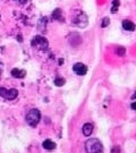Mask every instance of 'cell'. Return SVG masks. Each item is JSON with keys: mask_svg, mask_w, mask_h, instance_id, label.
<instances>
[{"mask_svg": "<svg viewBox=\"0 0 136 153\" xmlns=\"http://www.w3.org/2000/svg\"><path fill=\"white\" fill-rule=\"evenodd\" d=\"M122 26L125 31H128V32H133V31H135V27H136L135 24L132 22V21H129V19H125V21H122Z\"/></svg>", "mask_w": 136, "mask_h": 153, "instance_id": "obj_6", "label": "cell"}, {"mask_svg": "<svg viewBox=\"0 0 136 153\" xmlns=\"http://www.w3.org/2000/svg\"><path fill=\"white\" fill-rule=\"evenodd\" d=\"M93 133V125L90 124V123H86L83 126V134L84 136H91Z\"/></svg>", "mask_w": 136, "mask_h": 153, "instance_id": "obj_7", "label": "cell"}, {"mask_svg": "<svg viewBox=\"0 0 136 153\" xmlns=\"http://www.w3.org/2000/svg\"><path fill=\"white\" fill-rule=\"evenodd\" d=\"M119 5H120L119 0H114V1H112V7H111V13H112V14H116V13L118 11Z\"/></svg>", "mask_w": 136, "mask_h": 153, "instance_id": "obj_11", "label": "cell"}, {"mask_svg": "<svg viewBox=\"0 0 136 153\" xmlns=\"http://www.w3.org/2000/svg\"><path fill=\"white\" fill-rule=\"evenodd\" d=\"M18 95V91L16 88H10L7 90L5 88H0V96L6 99V100H14Z\"/></svg>", "mask_w": 136, "mask_h": 153, "instance_id": "obj_3", "label": "cell"}, {"mask_svg": "<svg viewBox=\"0 0 136 153\" xmlns=\"http://www.w3.org/2000/svg\"><path fill=\"white\" fill-rule=\"evenodd\" d=\"M33 44H35V47L40 50H47L48 47H49V43L47 41V39L43 37H35L34 40H33Z\"/></svg>", "mask_w": 136, "mask_h": 153, "instance_id": "obj_4", "label": "cell"}, {"mask_svg": "<svg viewBox=\"0 0 136 153\" xmlns=\"http://www.w3.org/2000/svg\"><path fill=\"white\" fill-rule=\"evenodd\" d=\"M116 53L118 55V56H125V53H126V49H125V47H122V45H119L117 49H116Z\"/></svg>", "mask_w": 136, "mask_h": 153, "instance_id": "obj_12", "label": "cell"}, {"mask_svg": "<svg viewBox=\"0 0 136 153\" xmlns=\"http://www.w3.org/2000/svg\"><path fill=\"white\" fill-rule=\"evenodd\" d=\"M0 17H1V14H0Z\"/></svg>", "mask_w": 136, "mask_h": 153, "instance_id": "obj_21", "label": "cell"}, {"mask_svg": "<svg viewBox=\"0 0 136 153\" xmlns=\"http://www.w3.org/2000/svg\"><path fill=\"white\" fill-rule=\"evenodd\" d=\"M132 99H133V100H136V92L134 93V95H133V98H132Z\"/></svg>", "mask_w": 136, "mask_h": 153, "instance_id": "obj_18", "label": "cell"}, {"mask_svg": "<svg viewBox=\"0 0 136 153\" xmlns=\"http://www.w3.org/2000/svg\"><path fill=\"white\" fill-rule=\"evenodd\" d=\"M76 24L78 25L79 27H85L87 25V18H86V15L82 14L79 15L78 17L76 18Z\"/></svg>", "mask_w": 136, "mask_h": 153, "instance_id": "obj_8", "label": "cell"}, {"mask_svg": "<svg viewBox=\"0 0 136 153\" xmlns=\"http://www.w3.org/2000/svg\"><path fill=\"white\" fill-rule=\"evenodd\" d=\"M22 4H24V2H26V0H19Z\"/></svg>", "mask_w": 136, "mask_h": 153, "instance_id": "obj_19", "label": "cell"}, {"mask_svg": "<svg viewBox=\"0 0 136 153\" xmlns=\"http://www.w3.org/2000/svg\"><path fill=\"white\" fill-rule=\"evenodd\" d=\"M111 153H120V147L118 145H115L111 149Z\"/></svg>", "mask_w": 136, "mask_h": 153, "instance_id": "obj_16", "label": "cell"}, {"mask_svg": "<svg viewBox=\"0 0 136 153\" xmlns=\"http://www.w3.org/2000/svg\"><path fill=\"white\" fill-rule=\"evenodd\" d=\"M65 84V80L64 78H60V77H58V78H56L55 80V85L56 86H63Z\"/></svg>", "mask_w": 136, "mask_h": 153, "instance_id": "obj_15", "label": "cell"}, {"mask_svg": "<svg viewBox=\"0 0 136 153\" xmlns=\"http://www.w3.org/2000/svg\"><path fill=\"white\" fill-rule=\"evenodd\" d=\"M43 149H45V150H55V147H56V144H55V142H52L51 139H45L44 142H43Z\"/></svg>", "mask_w": 136, "mask_h": 153, "instance_id": "obj_10", "label": "cell"}, {"mask_svg": "<svg viewBox=\"0 0 136 153\" xmlns=\"http://www.w3.org/2000/svg\"><path fill=\"white\" fill-rule=\"evenodd\" d=\"M86 153H100L103 151L102 143L98 139H90L85 142Z\"/></svg>", "mask_w": 136, "mask_h": 153, "instance_id": "obj_1", "label": "cell"}, {"mask_svg": "<svg viewBox=\"0 0 136 153\" xmlns=\"http://www.w3.org/2000/svg\"><path fill=\"white\" fill-rule=\"evenodd\" d=\"M130 108L133 110H136V101L132 102V104H130Z\"/></svg>", "mask_w": 136, "mask_h": 153, "instance_id": "obj_17", "label": "cell"}, {"mask_svg": "<svg viewBox=\"0 0 136 153\" xmlns=\"http://www.w3.org/2000/svg\"><path fill=\"white\" fill-rule=\"evenodd\" d=\"M12 75L14 76L15 78H24L25 77V70H23V69H18V68H14L13 70H12Z\"/></svg>", "mask_w": 136, "mask_h": 153, "instance_id": "obj_9", "label": "cell"}, {"mask_svg": "<svg viewBox=\"0 0 136 153\" xmlns=\"http://www.w3.org/2000/svg\"><path fill=\"white\" fill-rule=\"evenodd\" d=\"M40 119H41V112L37 109H31L26 115V123L32 127H35L39 124Z\"/></svg>", "mask_w": 136, "mask_h": 153, "instance_id": "obj_2", "label": "cell"}, {"mask_svg": "<svg viewBox=\"0 0 136 153\" xmlns=\"http://www.w3.org/2000/svg\"><path fill=\"white\" fill-rule=\"evenodd\" d=\"M109 24H110V18H109V17H104V18L102 19V23H101V27H102V29H106Z\"/></svg>", "mask_w": 136, "mask_h": 153, "instance_id": "obj_14", "label": "cell"}, {"mask_svg": "<svg viewBox=\"0 0 136 153\" xmlns=\"http://www.w3.org/2000/svg\"><path fill=\"white\" fill-rule=\"evenodd\" d=\"M52 16L56 18V19H59V21H61V18H63V16H61V10L60 9H56L55 11H53V14Z\"/></svg>", "mask_w": 136, "mask_h": 153, "instance_id": "obj_13", "label": "cell"}, {"mask_svg": "<svg viewBox=\"0 0 136 153\" xmlns=\"http://www.w3.org/2000/svg\"><path fill=\"white\" fill-rule=\"evenodd\" d=\"M0 76H1V69H0Z\"/></svg>", "mask_w": 136, "mask_h": 153, "instance_id": "obj_20", "label": "cell"}, {"mask_svg": "<svg viewBox=\"0 0 136 153\" xmlns=\"http://www.w3.org/2000/svg\"><path fill=\"white\" fill-rule=\"evenodd\" d=\"M73 69H74L75 74H77L78 76H83V75H85L87 73V67L84 64H82V62L75 64L74 67H73Z\"/></svg>", "mask_w": 136, "mask_h": 153, "instance_id": "obj_5", "label": "cell"}]
</instances>
